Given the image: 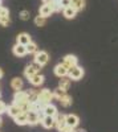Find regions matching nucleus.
Listing matches in <instances>:
<instances>
[{
	"mask_svg": "<svg viewBox=\"0 0 118 132\" xmlns=\"http://www.w3.org/2000/svg\"><path fill=\"white\" fill-rule=\"evenodd\" d=\"M25 46H27V52L28 53H36L37 52V45L35 42H32V41L28 44V45H25Z\"/></svg>",
	"mask_w": 118,
	"mask_h": 132,
	"instance_id": "nucleus-27",
	"label": "nucleus"
},
{
	"mask_svg": "<svg viewBox=\"0 0 118 132\" xmlns=\"http://www.w3.org/2000/svg\"><path fill=\"white\" fill-rule=\"evenodd\" d=\"M60 4H61V7L64 9V8H67V7H70L72 0H60Z\"/></svg>",
	"mask_w": 118,
	"mask_h": 132,
	"instance_id": "nucleus-30",
	"label": "nucleus"
},
{
	"mask_svg": "<svg viewBox=\"0 0 118 132\" xmlns=\"http://www.w3.org/2000/svg\"><path fill=\"white\" fill-rule=\"evenodd\" d=\"M65 94H67V91H65V90H62V89H60V87H58V89H56L55 91H53V95H55V98H56V99L62 98Z\"/></svg>",
	"mask_w": 118,
	"mask_h": 132,
	"instance_id": "nucleus-28",
	"label": "nucleus"
},
{
	"mask_svg": "<svg viewBox=\"0 0 118 132\" xmlns=\"http://www.w3.org/2000/svg\"><path fill=\"white\" fill-rule=\"evenodd\" d=\"M44 75H41L40 73H36L33 77H32V78H29L28 81L32 83V85H33V86H40V85H42V83H44Z\"/></svg>",
	"mask_w": 118,
	"mask_h": 132,
	"instance_id": "nucleus-15",
	"label": "nucleus"
},
{
	"mask_svg": "<svg viewBox=\"0 0 118 132\" xmlns=\"http://www.w3.org/2000/svg\"><path fill=\"white\" fill-rule=\"evenodd\" d=\"M72 132H77V131H74V129H73V131H72Z\"/></svg>",
	"mask_w": 118,
	"mask_h": 132,
	"instance_id": "nucleus-40",
	"label": "nucleus"
},
{
	"mask_svg": "<svg viewBox=\"0 0 118 132\" xmlns=\"http://www.w3.org/2000/svg\"><path fill=\"white\" fill-rule=\"evenodd\" d=\"M53 13V9L50 7V4H44V5H41L40 7V15L41 16H44V17H48Z\"/></svg>",
	"mask_w": 118,
	"mask_h": 132,
	"instance_id": "nucleus-19",
	"label": "nucleus"
},
{
	"mask_svg": "<svg viewBox=\"0 0 118 132\" xmlns=\"http://www.w3.org/2000/svg\"><path fill=\"white\" fill-rule=\"evenodd\" d=\"M36 73H39V71H37L32 65H28L27 68H25V70H24V75H25V78H27V79L32 78V77H33Z\"/></svg>",
	"mask_w": 118,
	"mask_h": 132,
	"instance_id": "nucleus-20",
	"label": "nucleus"
},
{
	"mask_svg": "<svg viewBox=\"0 0 118 132\" xmlns=\"http://www.w3.org/2000/svg\"><path fill=\"white\" fill-rule=\"evenodd\" d=\"M13 120H15V123L17 126H25V124H28V111H23L21 114H19L17 116H15Z\"/></svg>",
	"mask_w": 118,
	"mask_h": 132,
	"instance_id": "nucleus-10",
	"label": "nucleus"
},
{
	"mask_svg": "<svg viewBox=\"0 0 118 132\" xmlns=\"http://www.w3.org/2000/svg\"><path fill=\"white\" fill-rule=\"evenodd\" d=\"M3 75H4V73H3V70H2V69H0V79L3 78Z\"/></svg>",
	"mask_w": 118,
	"mask_h": 132,
	"instance_id": "nucleus-36",
	"label": "nucleus"
},
{
	"mask_svg": "<svg viewBox=\"0 0 118 132\" xmlns=\"http://www.w3.org/2000/svg\"><path fill=\"white\" fill-rule=\"evenodd\" d=\"M35 61L37 63H40L41 66H44L45 63H48L49 61V56L47 52H36V56H35Z\"/></svg>",
	"mask_w": 118,
	"mask_h": 132,
	"instance_id": "nucleus-8",
	"label": "nucleus"
},
{
	"mask_svg": "<svg viewBox=\"0 0 118 132\" xmlns=\"http://www.w3.org/2000/svg\"><path fill=\"white\" fill-rule=\"evenodd\" d=\"M53 2V0H42V3H44V4H50Z\"/></svg>",
	"mask_w": 118,
	"mask_h": 132,
	"instance_id": "nucleus-35",
	"label": "nucleus"
},
{
	"mask_svg": "<svg viewBox=\"0 0 118 132\" xmlns=\"http://www.w3.org/2000/svg\"><path fill=\"white\" fill-rule=\"evenodd\" d=\"M0 7H2V5H0Z\"/></svg>",
	"mask_w": 118,
	"mask_h": 132,
	"instance_id": "nucleus-41",
	"label": "nucleus"
},
{
	"mask_svg": "<svg viewBox=\"0 0 118 132\" xmlns=\"http://www.w3.org/2000/svg\"><path fill=\"white\" fill-rule=\"evenodd\" d=\"M29 103V98H28V93L27 91H16L15 95H13V104L16 106H20L21 108L24 110V111H27V106Z\"/></svg>",
	"mask_w": 118,
	"mask_h": 132,
	"instance_id": "nucleus-1",
	"label": "nucleus"
},
{
	"mask_svg": "<svg viewBox=\"0 0 118 132\" xmlns=\"http://www.w3.org/2000/svg\"><path fill=\"white\" fill-rule=\"evenodd\" d=\"M42 116H44L42 111H41V112L28 111V124H29V126H36V124H39Z\"/></svg>",
	"mask_w": 118,
	"mask_h": 132,
	"instance_id": "nucleus-5",
	"label": "nucleus"
},
{
	"mask_svg": "<svg viewBox=\"0 0 118 132\" xmlns=\"http://www.w3.org/2000/svg\"><path fill=\"white\" fill-rule=\"evenodd\" d=\"M40 123H41V126L44 127V128L50 129V128L55 127V116H48V115H44V116L41 118Z\"/></svg>",
	"mask_w": 118,
	"mask_h": 132,
	"instance_id": "nucleus-7",
	"label": "nucleus"
},
{
	"mask_svg": "<svg viewBox=\"0 0 118 132\" xmlns=\"http://www.w3.org/2000/svg\"><path fill=\"white\" fill-rule=\"evenodd\" d=\"M55 127L58 129V132H61L64 128H65L67 127V115L57 112L55 115Z\"/></svg>",
	"mask_w": 118,
	"mask_h": 132,
	"instance_id": "nucleus-4",
	"label": "nucleus"
},
{
	"mask_svg": "<svg viewBox=\"0 0 118 132\" xmlns=\"http://www.w3.org/2000/svg\"><path fill=\"white\" fill-rule=\"evenodd\" d=\"M11 24L9 16H0V25L2 27H8Z\"/></svg>",
	"mask_w": 118,
	"mask_h": 132,
	"instance_id": "nucleus-29",
	"label": "nucleus"
},
{
	"mask_svg": "<svg viewBox=\"0 0 118 132\" xmlns=\"http://www.w3.org/2000/svg\"><path fill=\"white\" fill-rule=\"evenodd\" d=\"M69 86H70V78H65V77H62V78L60 79V82H58V87L67 91L69 89Z\"/></svg>",
	"mask_w": 118,
	"mask_h": 132,
	"instance_id": "nucleus-23",
	"label": "nucleus"
},
{
	"mask_svg": "<svg viewBox=\"0 0 118 132\" xmlns=\"http://www.w3.org/2000/svg\"><path fill=\"white\" fill-rule=\"evenodd\" d=\"M0 126H2V118H0Z\"/></svg>",
	"mask_w": 118,
	"mask_h": 132,
	"instance_id": "nucleus-38",
	"label": "nucleus"
},
{
	"mask_svg": "<svg viewBox=\"0 0 118 132\" xmlns=\"http://www.w3.org/2000/svg\"><path fill=\"white\" fill-rule=\"evenodd\" d=\"M64 66H67L68 69H72L73 66H77L78 63V60L76 56H73V54H68V56H65L62 58V62H61Z\"/></svg>",
	"mask_w": 118,
	"mask_h": 132,
	"instance_id": "nucleus-6",
	"label": "nucleus"
},
{
	"mask_svg": "<svg viewBox=\"0 0 118 132\" xmlns=\"http://www.w3.org/2000/svg\"><path fill=\"white\" fill-rule=\"evenodd\" d=\"M42 114L44 115H48V116H55L57 114V107L52 103H48L42 107Z\"/></svg>",
	"mask_w": 118,
	"mask_h": 132,
	"instance_id": "nucleus-12",
	"label": "nucleus"
},
{
	"mask_svg": "<svg viewBox=\"0 0 118 132\" xmlns=\"http://www.w3.org/2000/svg\"><path fill=\"white\" fill-rule=\"evenodd\" d=\"M23 79L21 78H19V77H16V78H13L12 81H11V87L15 90V91H19V90H21L23 89Z\"/></svg>",
	"mask_w": 118,
	"mask_h": 132,
	"instance_id": "nucleus-18",
	"label": "nucleus"
},
{
	"mask_svg": "<svg viewBox=\"0 0 118 132\" xmlns=\"http://www.w3.org/2000/svg\"><path fill=\"white\" fill-rule=\"evenodd\" d=\"M62 15L65 16L67 19H74L76 17V15H77V11L74 9L73 7H67V8H64L62 9Z\"/></svg>",
	"mask_w": 118,
	"mask_h": 132,
	"instance_id": "nucleus-17",
	"label": "nucleus"
},
{
	"mask_svg": "<svg viewBox=\"0 0 118 132\" xmlns=\"http://www.w3.org/2000/svg\"><path fill=\"white\" fill-rule=\"evenodd\" d=\"M77 132H86V131H84V129H80V131H77Z\"/></svg>",
	"mask_w": 118,
	"mask_h": 132,
	"instance_id": "nucleus-37",
	"label": "nucleus"
},
{
	"mask_svg": "<svg viewBox=\"0 0 118 132\" xmlns=\"http://www.w3.org/2000/svg\"><path fill=\"white\" fill-rule=\"evenodd\" d=\"M28 98H29V102L31 103L37 102L39 101V93L35 91V90H31V91H28Z\"/></svg>",
	"mask_w": 118,
	"mask_h": 132,
	"instance_id": "nucleus-25",
	"label": "nucleus"
},
{
	"mask_svg": "<svg viewBox=\"0 0 118 132\" xmlns=\"http://www.w3.org/2000/svg\"><path fill=\"white\" fill-rule=\"evenodd\" d=\"M32 66H33V68H35V69H36L37 71H39V70L41 69V65H40V63H37L36 61H33V63H32Z\"/></svg>",
	"mask_w": 118,
	"mask_h": 132,
	"instance_id": "nucleus-34",
	"label": "nucleus"
},
{
	"mask_svg": "<svg viewBox=\"0 0 118 132\" xmlns=\"http://www.w3.org/2000/svg\"><path fill=\"white\" fill-rule=\"evenodd\" d=\"M50 7L53 9V12H60V11L62 9V7L60 4V0H53V2L50 3Z\"/></svg>",
	"mask_w": 118,
	"mask_h": 132,
	"instance_id": "nucleus-26",
	"label": "nucleus"
},
{
	"mask_svg": "<svg viewBox=\"0 0 118 132\" xmlns=\"http://www.w3.org/2000/svg\"><path fill=\"white\" fill-rule=\"evenodd\" d=\"M0 16H9V11L5 7H0Z\"/></svg>",
	"mask_w": 118,
	"mask_h": 132,
	"instance_id": "nucleus-32",
	"label": "nucleus"
},
{
	"mask_svg": "<svg viewBox=\"0 0 118 132\" xmlns=\"http://www.w3.org/2000/svg\"><path fill=\"white\" fill-rule=\"evenodd\" d=\"M68 71H69V69L67 68V66H64L62 63H58V65L55 66V74L58 77V78L67 77L68 75Z\"/></svg>",
	"mask_w": 118,
	"mask_h": 132,
	"instance_id": "nucleus-13",
	"label": "nucleus"
},
{
	"mask_svg": "<svg viewBox=\"0 0 118 132\" xmlns=\"http://www.w3.org/2000/svg\"><path fill=\"white\" fill-rule=\"evenodd\" d=\"M53 99H55V95H53V93L49 90V89H42L40 93H39V102L41 104H48L50 103Z\"/></svg>",
	"mask_w": 118,
	"mask_h": 132,
	"instance_id": "nucleus-2",
	"label": "nucleus"
},
{
	"mask_svg": "<svg viewBox=\"0 0 118 132\" xmlns=\"http://www.w3.org/2000/svg\"><path fill=\"white\" fill-rule=\"evenodd\" d=\"M45 23H47V17L41 16V15H39V16L35 17V24H36L37 27H44Z\"/></svg>",
	"mask_w": 118,
	"mask_h": 132,
	"instance_id": "nucleus-24",
	"label": "nucleus"
},
{
	"mask_svg": "<svg viewBox=\"0 0 118 132\" xmlns=\"http://www.w3.org/2000/svg\"><path fill=\"white\" fill-rule=\"evenodd\" d=\"M20 17L21 20H28L29 19V11H21V13H20Z\"/></svg>",
	"mask_w": 118,
	"mask_h": 132,
	"instance_id": "nucleus-31",
	"label": "nucleus"
},
{
	"mask_svg": "<svg viewBox=\"0 0 118 132\" xmlns=\"http://www.w3.org/2000/svg\"><path fill=\"white\" fill-rule=\"evenodd\" d=\"M68 77L70 79H73V81H78V79H81L84 77V69L80 68L78 65L73 66V68L69 69V71H68Z\"/></svg>",
	"mask_w": 118,
	"mask_h": 132,
	"instance_id": "nucleus-3",
	"label": "nucleus"
},
{
	"mask_svg": "<svg viewBox=\"0 0 118 132\" xmlns=\"http://www.w3.org/2000/svg\"><path fill=\"white\" fill-rule=\"evenodd\" d=\"M5 111H7V106L4 104L3 101H0V114H3V112H5Z\"/></svg>",
	"mask_w": 118,
	"mask_h": 132,
	"instance_id": "nucleus-33",
	"label": "nucleus"
},
{
	"mask_svg": "<svg viewBox=\"0 0 118 132\" xmlns=\"http://www.w3.org/2000/svg\"><path fill=\"white\" fill-rule=\"evenodd\" d=\"M2 2H3V0H0V5H2Z\"/></svg>",
	"mask_w": 118,
	"mask_h": 132,
	"instance_id": "nucleus-39",
	"label": "nucleus"
},
{
	"mask_svg": "<svg viewBox=\"0 0 118 132\" xmlns=\"http://www.w3.org/2000/svg\"><path fill=\"white\" fill-rule=\"evenodd\" d=\"M70 7H73L77 12H78V11H82L85 8V0H72Z\"/></svg>",
	"mask_w": 118,
	"mask_h": 132,
	"instance_id": "nucleus-21",
	"label": "nucleus"
},
{
	"mask_svg": "<svg viewBox=\"0 0 118 132\" xmlns=\"http://www.w3.org/2000/svg\"><path fill=\"white\" fill-rule=\"evenodd\" d=\"M58 102L61 103L62 107H69V106H72V102H73V101H72V96H69L68 94H65L62 98L58 99Z\"/></svg>",
	"mask_w": 118,
	"mask_h": 132,
	"instance_id": "nucleus-22",
	"label": "nucleus"
},
{
	"mask_svg": "<svg viewBox=\"0 0 118 132\" xmlns=\"http://www.w3.org/2000/svg\"><path fill=\"white\" fill-rule=\"evenodd\" d=\"M23 111H24V110L21 108L20 106H16V104L12 103L11 106L7 107V111H5V112H8V115H9L11 118H15V116H17L19 114H21Z\"/></svg>",
	"mask_w": 118,
	"mask_h": 132,
	"instance_id": "nucleus-9",
	"label": "nucleus"
},
{
	"mask_svg": "<svg viewBox=\"0 0 118 132\" xmlns=\"http://www.w3.org/2000/svg\"><path fill=\"white\" fill-rule=\"evenodd\" d=\"M12 52H13V54L16 57H24L25 54L28 53L27 52V46L21 45V44H16V45L13 46V49H12Z\"/></svg>",
	"mask_w": 118,
	"mask_h": 132,
	"instance_id": "nucleus-11",
	"label": "nucleus"
},
{
	"mask_svg": "<svg viewBox=\"0 0 118 132\" xmlns=\"http://www.w3.org/2000/svg\"><path fill=\"white\" fill-rule=\"evenodd\" d=\"M16 41H17V44H21V45H28L32 40H31V36L28 33H20L16 37Z\"/></svg>",
	"mask_w": 118,
	"mask_h": 132,
	"instance_id": "nucleus-16",
	"label": "nucleus"
},
{
	"mask_svg": "<svg viewBox=\"0 0 118 132\" xmlns=\"http://www.w3.org/2000/svg\"><path fill=\"white\" fill-rule=\"evenodd\" d=\"M78 123H80V119H78L77 115H74V114H69V115H67V124H68L69 127L76 128V127L78 126Z\"/></svg>",
	"mask_w": 118,
	"mask_h": 132,
	"instance_id": "nucleus-14",
	"label": "nucleus"
}]
</instances>
